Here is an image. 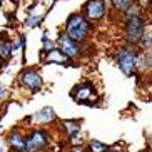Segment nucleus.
<instances>
[{"label": "nucleus", "instance_id": "obj_1", "mask_svg": "<svg viewBox=\"0 0 152 152\" xmlns=\"http://www.w3.org/2000/svg\"><path fill=\"white\" fill-rule=\"evenodd\" d=\"M115 64L121 69V72L125 77H134L135 70L139 69V62H140V54L134 47H121L117 49L115 55Z\"/></svg>", "mask_w": 152, "mask_h": 152}, {"label": "nucleus", "instance_id": "obj_2", "mask_svg": "<svg viewBox=\"0 0 152 152\" xmlns=\"http://www.w3.org/2000/svg\"><path fill=\"white\" fill-rule=\"evenodd\" d=\"M58 124L64 134V140L69 142L70 147H84L87 140L82 130V124H84L82 119H62Z\"/></svg>", "mask_w": 152, "mask_h": 152}, {"label": "nucleus", "instance_id": "obj_3", "mask_svg": "<svg viewBox=\"0 0 152 152\" xmlns=\"http://www.w3.org/2000/svg\"><path fill=\"white\" fill-rule=\"evenodd\" d=\"M50 132L45 127H32L25 134V152H49Z\"/></svg>", "mask_w": 152, "mask_h": 152}, {"label": "nucleus", "instance_id": "obj_4", "mask_svg": "<svg viewBox=\"0 0 152 152\" xmlns=\"http://www.w3.org/2000/svg\"><path fill=\"white\" fill-rule=\"evenodd\" d=\"M65 34L77 44H82L90 34V22L82 14H72L65 22Z\"/></svg>", "mask_w": 152, "mask_h": 152}, {"label": "nucleus", "instance_id": "obj_5", "mask_svg": "<svg viewBox=\"0 0 152 152\" xmlns=\"http://www.w3.org/2000/svg\"><path fill=\"white\" fill-rule=\"evenodd\" d=\"M18 84L20 87H23L25 90L32 92V94H37L40 92L42 87H44V77L37 69L30 67V69H23L20 74H18Z\"/></svg>", "mask_w": 152, "mask_h": 152}, {"label": "nucleus", "instance_id": "obj_6", "mask_svg": "<svg viewBox=\"0 0 152 152\" xmlns=\"http://www.w3.org/2000/svg\"><path fill=\"white\" fill-rule=\"evenodd\" d=\"M145 35V20L142 17H134L127 20L125 25V40L129 45H139Z\"/></svg>", "mask_w": 152, "mask_h": 152}, {"label": "nucleus", "instance_id": "obj_7", "mask_svg": "<svg viewBox=\"0 0 152 152\" xmlns=\"http://www.w3.org/2000/svg\"><path fill=\"white\" fill-rule=\"evenodd\" d=\"M70 97L75 100L77 104H82V105H94L92 100L95 97V87L92 82H82V84H77L74 89L70 90Z\"/></svg>", "mask_w": 152, "mask_h": 152}, {"label": "nucleus", "instance_id": "obj_8", "mask_svg": "<svg viewBox=\"0 0 152 152\" xmlns=\"http://www.w3.org/2000/svg\"><path fill=\"white\" fill-rule=\"evenodd\" d=\"M57 49L62 52L69 60L75 58L80 55V45L77 44L75 40H72L70 37L65 34V32H60L57 37Z\"/></svg>", "mask_w": 152, "mask_h": 152}, {"label": "nucleus", "instance_id": "obj_9", "mask_svg": "<svg viewBox=\"0 0 152 152\" xmlns=\"http://www.w3.org/2000/svg\"><path fill=\"white\" fill-rule=\"evenodd\" d=\"M104 15H105V4H104V0H89L84 5V17L87 20L97 22Z\"/></svg>", "mask_w": 152, "mask_h": 152}, {"label": "nucleus", "instance_id": "obj_10", "mask_svg": "<svg viewBox=\"0 0 152 152\" xmlns=\"http://www.w3.org/2000/svg\"><path fill=\"white\" fill-rule=\"evenodd\" d=\"M4 140L9 151H25V134L20 129L9 130Z\"/></svg>", "mask_w": 152, "mask_h": 152}, {"label": "nucleus", "instance_id": "obj_11", "mask_svg": "<svg viewBox=\"0 0 152 152\" xmlns=\"http://www.w3.org/2000/svg\"><path fill=\"white\" fill-rule=\"evenodd\" d=\"M57 121V114L52 107H42L40 110H37L35 114L30 115V122L37 125V127H45V125H50Z\"/></svg>", "mask_w": 152, "mask_h": 152}, {"label": "nucleus", "instance_id": "obj_12", "mask_svg": "<svg viewBox=\"0 0 152 152\" xmlns=\"http://www.w3.org/2000/svg\"><path fill=\"white\" fill-rule=\"evenodd\" d=\"M42 60H44L45 64H58V65H69V58L65 57V55L60 52V50L55 47L54 50H50L49 54H45L44 57H42Z\"/></svg>", "mask_w": 152, "mask_h": 152}, {"label": "nucleus", "instance_id": "obj_13", "mask_svg": "<svg viewBox=\"0 0 152 152\" xmlns=\"http://www.w3.org/2000/svg\"><path fill=\"white\" fill-rule=\"evenodd\" d=\"M110 149V145L102 140H97V139H89L85 142V151L87 152H107Z\"/></svg>", "mask_w": 152, "mask_h": 152}, {"label": "nucleus", "instance_id": "obj_14", "mask_svg": "<svg viewBox=\"0 0 152 152\" xmlns=\"http://www.w3.org/2000/svg\"><path fill=\"white\" fill-rule=\"evenodd\" d=\"M12 55H14V52H12V42L7 40L5 34H0V57L4 58V60H7Z\"/></svg>", "mask_w": 152, "mask_h": 152}, {"label": "nucleus", "instance_id": "obj_15", "mask_svg": "<svg viewBox=\"0 0 152 152\" xmlns=\"http://www.w3.org/2000/svg\"><path fill=\"white\" fill-rule=\"evenodd\" d=\"M55 49V45H54V40H50V37L47 32H44V37H42V54H49L50 50H54ZM42 55V57H44Z\"/></svg>", "mask_w": 152, "mask_h": 152}, {"label": "nucleus", "instance_id": "obj_16", "mask_svg": "<svg viewBox=\"0 0 152 152\" xmlns=\"http://www.w3.org/2000/svg\"><path fill=\"white\" fill-rule=\"evenodd\" d=\"M112 2V7L117 10V12H127L129 7L132 5V0H110Z\"/></svg>", "mask_w": 152, "mask_h": 152}, {"label": "nucleus", "instance_id": "obj_17", "mask_svg": "<svg viewBox=\"0 0 152 152\" xmlns=\"http://www.w3.org/2000/svg\"><path fill=\"white\" fill-rule=\"evenodd\" d=\"M152 67V50H147L145 55H140V62H139V69H149Z\"/></svg>", "mask_w": 152, "mask_h": 152}, {"label": "nucleus", "instance_id": "obj_18", "mask_svg": "<svg viewBox=\"0 0 152 152\" xmlns=\"http://www.w3.org/2000/svg\"><path fill=\"white\" fill-rule=\"evenodd\" d=\"M139 45H140L144 50H152V34H145Z\"/></svg>", "mask_w": 152, "mask_h": 152}, {"label": "nucleus", "instance_id": "obj_19", "mask_svg": "<svg viewBox=\"0 0 152 152\" xmlns=\"http://www.w3.org/2000/svg\"><path fill=\"white\" fill-rule=\"evenodd\" d=\"M40 22H42L40 15H34V17H28L27 20H25V25H27L28 28H34V27H37Z\"/></svg>", "mask_w": 152, "mask_h": 152}, {"label": "nucleus", "instance_id": "obj_20", "mask_svg": "<svg viewBox=\"0 0 152 152\" xmlns=\"http://www.w3.org/2000/svg\"><path fill=\"white\" fill-rule=\"evenodd\" d=\"M67 152H87V151H85V145H84V147H70Z\"/></svg>", "mask_w": 152, "mask_h": 152}, {"label": "nucleus", "instance_id": "obj_21", "mask_svg": "<svg viewBox=\"0 0 152 152\" xmlns=\"http://www.w3.org/2000/svg\"><path fill=\"white\" fill-rule=\"evenodd\" d=\"M0 152H9V149L5 145V140H0Z\"/></svg>", "mask_w": 152, "mask_h": 152}, {"label": "nucleus", "instance_id": "obj_22", "mask_svg": "<svg viewBox=\"0 0 152 152\" xmlns=\"http://www.w3.org/2000/svg\"><path fill=\"white\" fill-rule=\"evenodd\" d=\"M7 95V89H5L4 85H0V99H4Z\"/></svg>", "mask_w": 152, "mask_h": 152}, {"label": "nucleus", "instance_id": "obj_23", "mask_svg": "<svg viewBox=\"0 0 152 152\" xmlns=\"http://www.w3.org/2000/svg\"><path fill=\"white\" fill-rule=\"evenodd\" d=\"M107 152H124V151H122V149H119V147H110Z\"/></svg>", "mask_w": 152, "mask_h": 152}, {"label": "nucleus", "instance_id": "obj_24", "mask_svg": "<svg viewBox=\"0 0 152 152\" xmlns=\"http://www.w3.org/2000/svg\"><path fill=\"white\" fill-rule=\"evenodd\" d=\"M142 152H152V149H151V147H145V149H144Z\"/></svg>", "mask_w": 152, "mask_h": 152}, {"label": "nucleus", "instance_id": "obj_25", "mask_svg": "<svg viewBox=\"0 0 152 152\" xmlns=\"http://www.w3.org/2000/svg\"><path fill=\"white\" fill-rule=\"evenodd\" d=\"M9 152H25V151H9Z\"/></svg>", "mask_w": 152, "mask_h": 152}, {"label": "nucleus", "instance_id": "obj_26", "mask_svg": "<svg viewBox=\"0 0 152 152\" xmlns=\"http://www.w3.org/2000/svg\"><path fill=\"white\" fill-rule=\"evenodd\" d=\"M2 64H4V58H2V57H0V65H2Z\"/></svg>", "mask_w": 152, "mask_h": 152}, {"label": "nucleus", "instance_id": "obj_27", "mask_svg": "<svg viewBox=\"0 0 152 152\" xmlns=\"http://www.w3.org/2000/svg\"><path fill=\"white\" fill-rule=\"evenodd\" d=\"M0 5H2V0H0Z\"/></svg>", "mask_w": 152, "mask_h": 152}, {"label": "nucleus", "instance_id": "obj_28", "mask_svg": "<svg viewBox=\"0 0 152 152\" xmlns=\"http://www.w3.org/2000/svg\"><path fill=\"white\" fill-rule=\"evenodd\" d=\"M151 2H152V0H151Z\"/></svg>", "mask_w": 152, "mask_h": 152}]
</instances>
